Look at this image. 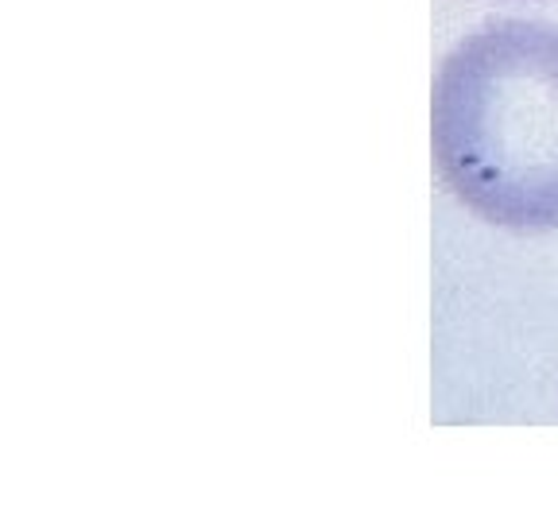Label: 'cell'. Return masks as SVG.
<instances>
[{
	"instance_id": "cell-1",
	"label": "cell",
	"mask_w": 558,
	"mask_h": 523,
	"mask_svg": "<svg viewBox=\"0 0 558 523\" xmlns=\"http://www.w3.org/2000/svg\"><path fill=\"white\" fill-rule=\"evenodd\" d=\"M430 148L450 194L500 229H558V27L488 20L438 66Z\"/></svg>"
}]
</instances>
